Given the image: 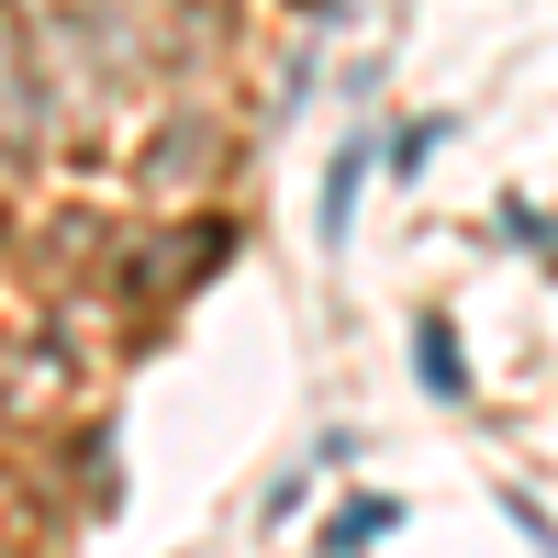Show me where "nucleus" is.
Here are the masks:
<instances>
[{
  "label": "nucleus",
  "mask_w": 558,
  "mask_h": 558,
  "mask_svg": "<svg viewBox=\"0 0 558 558\" xmlns=\"http://www.w3.org/2000/svg\"><path fill=\"white\" fill-rule=\"evenodd\" d=\"M45 123H57V78H45V57H34L23 23H0V168L34 157Z\"/></svg>",
  "instance_id": "obj_2"
},
{
  "label": "nucleus",
  "mask_w": 558,
  "mask_h": 558,
  "mask_svg": "<svg viewBox=\"0 0 558 558\" xmlns=\"http://www.w3.org/2000/svg\"><path fill=\"white\" fill-rule=\"evenodd\" d=\"M202 157H213V134H202V123H179V134H168V157H146V179H168V191H179V179H202Z\"/></svg>",
  "instance_id": "obj_6"
},
{
  "label": "nucleus",
  "mask_w": 558,
  "mask_h": 558,
  "mask_svg": "<svg viewBox=\"0 0 558 558\" xmlns=\"http://www.w3.org/2000/svg\"><path fill=\"white\" fill-rule=\"evenodd\" d=\"M0 235H12V213H0Z\"/></svg>",
  "instance_id": "obj_9"
},
{
  "label": "nucleus",
  "mask_w": 558,
  "mask_h": 558,
  "mask_svg": "<svg viewBox=\"0 0 558 558\" xmlns=\"http://www.w3.org/2000/svg\"><path fill=\"white\" fill-rule=\"evenodd\" d=\"M413 380H425L436 402H470V347H458V324H447V313L413 324Z\"/></svg>",
  "instance_id": "obj_4"
},
{
  "label": "nucleus",
  "mask_w": 558,
  "mask_h": 558,
  "mask_svg": "<svg viewBox=\"0 0 558 558\" xmlns=\"http://www.w3.org/2000/svg\"><path fill=\"white\" fill-rule=\"evenodd\" d=\"M391 514H402V502H380V492H357V514H347V525H324V547L347 558V547H368V536H391Z\"/></svg>",
  "instance_id": "obj_7"
},
{
  "label": "nucleus",
  "mask_w": 558,
  "mask_h": 558,
  "mask_svg": "<svg viewBox=\"0 0 558 558\" xmlns=\"http://www.w3.org/2000/svg\"><path fill=\"white\" fill-rule=\"evenodd\" d=\"M112 246H101V213H45V223H23V268L45 279V291H68V279H89Z\"/></svg>",
  "instance_id": "obj_3"
},
{
  "label": "nucleus",
  "mask_w": 558,
  "mask_h": 558,
  "mask_svg": "<svg viewBox=\"0 0 558 558\" xmlns=\"http://www.w3.org/2000/svg\"><path fill=\"white\" fill-rule=\"evenodd\" d=\"M357 179H368V146H336V168H324V246H347V223H357Z\"/></svg>",
  "instance_id": "obj_5"
},
{
  "label": "nucleus",
  "mask_w": 558,
  "mask_h": 558,
  "mask_svg": "<svg viewBox=\"0 0 558 558\" xmlns=\"http://www.w3.org/2000/svg\"><path fill=\"white\" fill-rule=\"evenodd\" d=\"M436 146H447V112H425V123H402V134H391V168H425Z\"/></svg>",
  "instance_id": "obj_8"
},
{
  "label": "nucleus",
  "mask_w": 558,
  "mask_h": 558,
  "mask_svg": "<svg viewBox=\"0 0 558 558\" xmlns=\"http://www.w3.org/2000/svg\"><path fill=\"white\" fill-rule=\"evenodd\" d=\"M223 246H235V223H213V213L179 223V246H134V257H123V302H134V313H168L179 291H202V279L223 268Z\"/></svg>",
  "instance_id": "obj_1"
}]
</instances>
